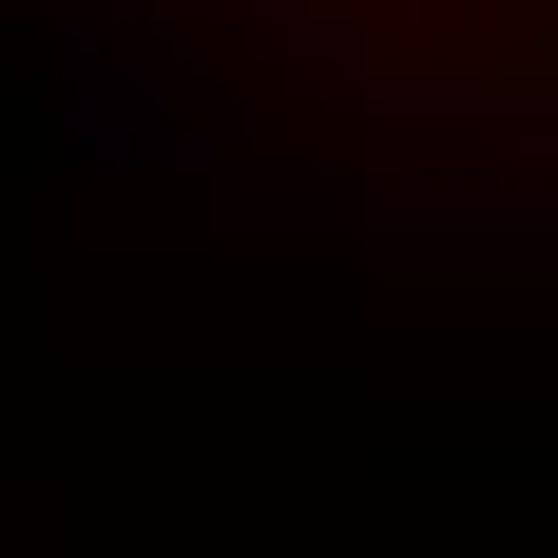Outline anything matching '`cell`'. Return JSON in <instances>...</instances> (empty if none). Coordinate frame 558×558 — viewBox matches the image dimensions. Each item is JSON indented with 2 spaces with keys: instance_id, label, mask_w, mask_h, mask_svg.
I'll return each mask as SVG.
<instances>
[{
  "instance_id": "1",
  "label": "cell",
  "mask_w": 558,
  "mask_h": 558,
  "mask_svg": "<svg viewBox=\"0 0 558 558\" xmlns=\"http://www.w3.org/2000/svg\"><path fill=\"white\" fill-rule=\"evenodd\" d=\"M444 39L482 58V39H520V58H558V0H444Z\"/></svg>"
}]
</instances>
